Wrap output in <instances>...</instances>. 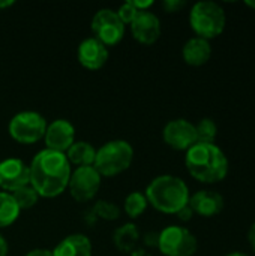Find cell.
Wrapping results in <instances>:
<instances>
[{
    "mask_svg": "<svg viewBox=\"0 0 255 256\" xmlns=\"http://www.w3.org/2000/svg\"><path fill=\"white\" fill-rule=\"evenodd\" d=\"M30 186L42 198H56L68 189L71 164L65 153L44 148L36 153L29 165Z\"/></svg>",
    "mask_w": 255,
    "mask_h": 256,
    "instance_id": "obj_1",
    "label": "cell"
},
{
    "mask_svg": "<svg viewBox=\"0 0 255 256\" xmlns=\"http://www.w3.org/2000/svg\"><path fill=\"white\" fill-rule=\"evenodd\" d=\"M185 166L192 178L204 184H215L228 176L230 162L216 144L197 142L185 154Z\"/></svg>",
    "mask_w": 255,
    "mask_h": 256,
    "instance_id": "obj_2",
    "label": "cell"
},
{
    "mask_svg": "<svg viewBox=\"0 0 255 256\" xmlns=\"http://www.w3.org/2000/svg\"><path fill=\"white\" fill-rule=\"evenodd\" d=\"M147 202L164 214H177L189 202L188 184L176 176L164 174L155 177L146 188Z\"/></svg>",
    "mask_w": 255,
    "mask_h": 256,
    "instance_id": "obj_3",
    "label": "cell"
},
{
    "mask_svg": "<svg viewBox=\"0 0 255 256\" xmlns=\"http://www.w3.org/2000/svg\"><path fill=\"white\" fill-rule=\"evenodd\" d=\"M189 24L198 38L210 40L218 38L225 30L227 15L219 3L212 0H201L191 8Z\"/></svg>",
    "mask_w": 255,
    "mask_h": 256,
    "instance_id": "obj_4",
    "label": "cell"
},
{
    "mask_svg": "<svg viewBox=\"0 0 255 256\" xmlns=\"http://www.w3.org/2000/svg\"><path fill=\"white\" fill-rule=\"evenodd\" d=\"M134 160V148L125 140H113L96 150L93 168L101 177H114L125 172Z\"/></svg>",
    "mask_w": 255,
    "mask_h": 256,
    "instance_id": "obj_5",
    "label": "cell"
},
{
    "mask_svg": "<svg viewBox=\"0 0 255 256\" xmlns=\"http://www.w3.org/2000/svg\"><path fill=\"white\" fill-rule=\"evenodd\" d=\"M47 126H48L47 120L39 112L23 111L11 118L8 124V132L14 141L29 146L44 138Z\"/></svg>",
    "mask_w": 255,
    "mask_h": 256,
    "instance_id": "obj_6",
    "label": "cell"
},
{
    "mask_svg": "<svg viewBox=\"0 0 255 256\" xmlns=\"http://www.w3.org/2000/svg\"><path fill=\"white\" fill-rule=\"evenodd\" d=\"M158 248L164 256H194L198 242L188 228L170 225L158 236Z\"/></svg>",
    "mask_w": 255,
    "mask_h": 256,
    "instance_id": "obj_7",
    "label": "cell"
},
{
    "mask_svg": "<svg viewBox=\"0 0 255 256\" xmlns=\"http://www.w3.org/2000/svg\"><path fill=\"white\" fill-rule=\"evenodd\" d=\"M92 32L95 39L102 42L105 46H113L123 39L125 24L116 10L104 8L99 9L92 18Z\"/></svg>",
    "mask_w": 255,
    "mask_h": 256,
    "instance_id": "obj_8",
    "label": "cell"
},
{
    "mask_svg": "<svg viewBox=\"0 0 255 256\" xmlns=\"http://www.w3.org/2000/svg\"><path fill=\"white\" fill-rule=\"evenodd\" d=\"M101 176L93 166H78L71 172V178L68 183V189L71 196L77 202H89L92 201L99 188H101Z\"/></svg>",
    "mask_w": 255,
    "mask_h": 256,
    "instance_id": "obj_9",
    "label": "cell"
},
{
    "mask_svg": "<svg viewBox=\"0 0 255 256\" xmlns=\"http://www.w3.org/2000/svg\"><path fill=\"white\" fill-rule=\"evenodd\" d=\"M164 142L177 152H188L198 142L195 124L186 118H174L168 122L162 130Z\"/></svg>",
    "mask_w": 255,
    "mask_h": 256,
    "instance_id": "obj_10",
    "label": "cell"
},
{
    "mask_svg": "<svg viewBox=\"0 0 255 256\" xmlns=\"http://www.w3.org/2000/svg\"><path fill=\"white\" fill-rule=\"evenodd\" d=\"M30 184L29 165L17 158H9L0 162V189L12 194L14 190Z\"/></svg>",
    "mask_w": 255,
    "mask_h": 256,
    "instance_id": "obj_11",
    "label": "cell"
},
{
    "mask_svg": "<svg viewBox=\"0 0 255 256\" xmlns=\"http://www.w3.org/2000/svg\"><path fill=\"white\" fill-rule=\"evenodd\" d=\"M44 140L47 148L66 153L68 148L75 142V128L69 120L57 118L47 126Z\"/></svg>",
    "mask_w": 255,
    "mask_h": 256,
    "instance_id": "obj_12",
    "label": "cell"
},
{
    "mask_svg": "<svg viewBox=\"0 0 255 256\" xmlns=\"http://www.w3.org/2000/svg\"><path fill=\"white\" fill-rule=\"evenodd\" d=\"M129 26L134 39L143 45H152L161 36V21L150 10L140 12Z\"/></svg>",
    "mask_w": 255,
    "mask_h": 256,
    "instance_id": "obj_13",
    "label": "cell"
},
{
    "mask_svg": "<svg viewBox=\"0 0 255 256\" xmlns=\"http://www.w3.org/2000/svg\"><path fill=\"white\" fill-rule=\"evenodd\" d=\"M108 46H105L102 42H99L95 38L84 39L77 51L78 62L83 68L89 70H98L101 69L107 60H108Z\"/></svg>",
    "mask_w": 255,
    "mask_h": 256,
    "instance_id": "obj_14",
    "label": "cell"
},
{
    "mask_svg": "<svg viewBox=\"0 0 255 256\" xmlns=\"http://www.w3.org/2000/svg\"><path fill=\"white\" fill-rule=\"evenodd\" d=\"M189 207L194 214L201 218H215L224 210V198L219 192L203 189L189 196Z\"/></svg>",
    "mask_w": 255,
    "mask_h": 256,
    "instance_id": "obj_15",
    "label": "cell"
},
{
    "mask_svg": "<svg viewBox=\"0 0 255 256\" xmlns=\"http://www.w3.org/2000/svg\"><path fill=\"white\" fill-rule=\"evenodd\" d=\"M182 57L186 64L194 66V68H200L206 64L212 57L210 40H206L198 36L188 39L182 48Z\"/></svg>",
    "mask_w": 255,
    "mask_h": 256,
    "instance_id": "obj_16",
    "label": "cell"
},
{
    "mask_svg": "<svg viewBox=\"0 0 255 256\" xmlns=\"http://www.w3.org/2000/svg\"><path fill=\"white\" fill-rule=\"evenodd\" d=\"M51 252L53 256H92V243L84 234H71Z\"/></svg>",
    "mask_w": 255,
    "mask_h": 256,
    "instance_id": "obj_17",
    "label": "cell"
},
{
    "mask_svg": "<svg viewBox=\"0 0 255 256\" xmlns=\"http://www.w3.org/2000/svg\"><path fill=\"white\" fill-rule=\"evenodd\" d=\"M68 162L72 165L78 166H93L95 156H96V148L86 141H75L68 152L65 153Z\"/></svg>",
    "mask_w": 255,
    "mask_h": 256,
    "instance_id": "obj_18",
    "label": "cell"
},
{
    "mask_svg": "<svg viewBox=\"0 0 255 256\" xmlns=\"http://www.w3.org/2000/svg\"><path fill=\"white\" fill-rule=\"evenodd\" d=\"M21 210L14 196L8 192H0V228L11 226L20 216Z\"/></svg>",
    "mask_w": 255,
    "mask_h": 256,
    "instance_id": "obj_19",
    "label": "cell"
},
{
    "mask_svg": "<svg viewBox=\"0 0 255 256\" xmlns=\"http://www.w3.org/2000/svg\"><path fill=\"white\" fill-rule=\"evenodd\" d=\"M138 240H140L138 230L132 224H126L114 232V244L117 246L119 250L123 252H131Z\"/></svg>",
    "mask_w": 255,
    "mask_h": 256,
    "instance_id": "obj_20",
    "label": "cell"
},
{
    "mask_svg": "<svg viewBox=\"0 0 255 256\" xmlns=\"http://www.w3.org/2000/svg\"><path fill=\"white\" fill-rule=\"evenodd\" d=\"M149 202L146 200V195L143 192H131L126 200H125V204H123V208H125V213L131 218V219H137L140 218L146 208H147Z\"/></svg>",
    "mask_w": 255,
    "mask_h": 256,
    "instance_id": "obj_21",
    "label": "cell"
},
{
    "mask_svg": "<svg viewBox=\"0 0 255 256\" xmlns=\"http://www.w3.org/2000/svg\"><path fill=\"white\" fill-rule=\"evenodd\" d=\"M197 130V140L198 142H207V144H215L216 136H218V126L213 118L204 117L195 124Z\"/></svg>",
    "mask_w": 255,
    "mask_h": 256,
    "instance_id": "obj_22",
    "label": "cell"
},
{
    "mask_svg": "<svg viewBox=\"0 0 255 256\" xmlns=\"http://www.w3.org/2000/svg\"><path fill=\"white\" fill-rule=\"evenodd\" d=\"M11 195L14 196V200H15L17 206L20 207V210H29V208H32L38 202V200H39V195L36 194V190L30 184L23 186V188L14 190Z\"/></svg>",
    "mask_w": 255,
    "mask_h": 256,
    "instance_id": "obj_23",
    "label": "cell"
},
{
    "mask_svg": "<svg viewBox=\"0 0 255 256\" xmlns=\"http://www.w3.org/2000/svg\"><path fill=\"white\" fill-rule=\"evenodd\" d=\"M117 15H119V18L123 21V24L126 26V24H131L134 20H135V16L140 14L137 9H135V6L132 4V0H129V2H126V3H123L117 10Z\"/></svg>",
    "mask_w": 255,
    "mask_h": 256,
    "instance_id": "obj_24",
    "label": "cell"
},
{
    "mask_svg": "<svg viewBox=\"0 0 255 256\" xmlns=\"http://www.w3.org/2000/svg\"><path fill=\"white\" fill-rule=\"evenodd\" d=\"M96 213L104 218V219H110V220H114L117 219L119 216V208L111 204V202H104V201H99L96 204Z\"/></svg>",
    "mask_w": 255,
    "mask_h": 256,
    "instance_id": "obj_25",
    "label": "cell"
},
{
    "mask_svg": "<svg viewBox=\"0 0 255 256\" xmlns=\"http://www.w3.org/2000/svg\"><path fill=\"white\" fill-rule=\"evenodd\" d=\"M185 4H186V3H185L183 0H164L162 8H164V10L168 12V14H176V12H179L180 9H183Z\"/></svg>",
    "mask_w": 255,
    "mask_h": 256,
    "instance_id": "obj_26",
    "label": "cell"
},
{
    "mask_svg": "<svg viewBox=\"0 0 255 256\" xmlns=\"http://www.w3.org/2000/svg\"><path fill=\"white\" fill-rule=\"evenodd\" d=\"M176 216H177L179 220H182V222H189V220L194 218V212H192V208H191L189 204H188V206H185L180 212H177Z\"/></svg>",
    "mask_w": 255,
    "mask_h": 256,
    "instance_id": "obj_27",
    "label": "cell"
},
{
    "mask_svg": "<svg viewBox=\"0 0 255 256\" xmlns=\"http://www.w3.org/2000/svg\"><path fill=\"white\" fill-rule=\"evenodd\" d=\"M132 4L135 6V9L138 12H144V10H149V8L153 6V2L152 0H147V2H138V0H132Z\"/></svg>",
    "mask_w": 255,
    "mask_h": 256,
    "instance_id": "obj_28",
    "label": "cell"
},
{
    "mask_svg": "<svg viewBox=\"0 0 255 256\" xmlns=\"http://www.w3.org/2000/svg\"><path fill=\"white\" fill-rule=\"evenodd\" d=\"M248 243H249L251 249L255 252V222L248 230Z\"/></svg>",
    "mask_w": 255,
    "mask_h": 256,
    "instance_id": "obj_29",
    "label": "cell"
},
{
    "mask_svg": "<svg viewBox=\"0 0 255 256\" xmlns=\"http://www.w3.org/2000/svg\"><path fill=\"white\" fill-rule=\"evenodd\" d=\"M26 256H53V252L48 249H33Z\"/></svg>",
    "mask_w": 255,
    "mask_h": 256,
    "instance_id": "obj_30",
    "label": "cell"
},
{
    "mask_svg": "<svg viewBox=\"0 0 255 256\" xmlns=\"http://www.w3.org/2000/svg\"><path fill=\"white\" fill-rule=\"evenodd\" d=\"M9 252V246H8V242L5 240V237L0 234V256H8Z\"/></svg>",
    "mask_w": 255,
    "mask_h": 256,
    "instance_id": "obj_31",
    "label": "cell"
},
{
    "mask_svg": "<svg viewBox=\"0 0 255 256\" xmlns=\"http://www.w3.org/2000/svg\"><path fill=\"white\" fill-rule=\"evenodd\" d=\"M15 2L14 0H2L0 2V9H6V8H11Z\"/></svg>",
    "mask_w": 255,
    "mask_h": 256,
    "instance_id": "obj_32",
    "label": "cell"
},
{
    "mask_svg": "<svg viewBox=\"0 0 255 256\" xmlns=\"http://www.w3.org/2000/svg\"><path fill=\"white\" fill-rule=\"evenodd\" d=\"M243 4H245L246 8H249V9L255 10V0H245V2H243Z\"/></svg>",
    "mask_w": 255,
    "mask_h": 256,
    "instance_id": "obj_33",
    "label": "cell"
},
{
    "mask_svg": "<svg viewBox=\"0 0 255 256\" xmlns=\"http://www.w3.org/2000/svg\"><path fill=\"white\" fill-rule=\"evenodd\" d=\"M225 256H249V255H248V254H245V252H240V250H234V252L227 254Z\"/></svg>",
    "mask_w": 255,
    "mask_h": 256,
    "instance_id": "obj_34",
    "label": "cell"
}]
</instances>
